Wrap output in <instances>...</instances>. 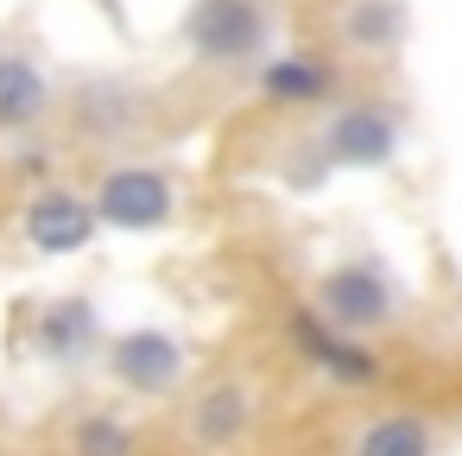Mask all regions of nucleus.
<instances>
[{
	"mask_svg": "<svg viewBox=\"0 0 462 456\" xmlns=\"http://www.w3.org/2000/svg\"><path fill=\"white\" fill-rule=\"evenodd\" d=\"M89 209H96V222H108V228L146 235V228H165V222H171L178 191H171V178L152 172V165H115V172L96 184Z\"/></svg>",
	"mask_w": 462,
	"mask_h": 456,
	"instance_id": "nucleus-1",
	"label": "nucleus"
},
{
	"mask_svg": "<svg viewBox=\"0 0 462 456\" xmlns=\"http://www.w3.org/2000/svg\"><path fill=\"white\" fill-rule=\"evenodd\" d=\"M184 45L203 64H247L266 45V14L254 0H197L184 14Z\"/></svg>",
	"mask_w": 462,
	"mask_h": 456,
	"instance_id": "nucleus-2",
	"label": "nucleus"
},
{
	"mask_svg": "<svg viewBox=\"0 0 462 456\" xmlns=\"http://www.w3.org/2000/svg\"><path fill=\"white\" fill-rule=\"evenodd\" d=\"M310 311H317L323 323L348 330V336H367V330H380V323L393 317V285H386L367 260H348V266H336V273L317 279Z\"/></svg>",
	"mask_w": 462,
	"mask_h": 456,
	"instance_id": "nucleus-3",
	"label": "nucleus"
},
{
	"mask_svg": "<svg viewBox=\"0 0 462 456\" xmlns=\"http://www.w3.org/2000/svg\"><path fill=\"white\" fill-rule=\"evenodd\" d=\"M96 209H89V197H77V191H64V184H51V191H39L32 203H26V241L39 247V254H83L89 241H96Z\"/></svg>",
	"mask_w": 462,
	"mask_h": 456,
	"instance_id": "nucleus-4",
	"label": "nucleus"
},
{
	"mask_svg": "<svg viewBox=\"0 0 462 456\" xmlns=\"http://www.w3.org/2000/svg\"><path fill=\"white\" fill-rule=\"evenodd\" d=\"M108 368H115L121 386H134V393L152 399V393H171V386L184 380V349H178V336H165V330H127V336H115Z\"/></svg>",
	"mask_w": 462,
	"mask_h": 456,
	"instance_id": "nucleus-5",
	"label": "nucleus"
},
{
	"mask_svg": "<svg viewBox=\"0 0 462 456\" xmlns=\"http://www.w3.org/2000/svg\"><path fill=\"white\" fill-rule=\"evenodd\" d=\"M291 349H298L310 368H323V374H336V380H348V386H361V380L380 374V361H374L348 330L323 323L317 311H298V317H291Z\"/></svg>",
	"mask_w": 462,
	"mask_h": 456,
	"instance_id": "nucleus-6",
	"label": "nucleus"
},
{
	"mask_svg": "<svg viewBox=\"0 0 462 456\" xmlns=\"http://www.w3.org/2000/svg\"><path fill=\"white\" fill-rule=\"evenodd\" d=\"M323 153L336 159V165H393V153H399V121L386 115V108H342L336 121H329V134H323Z\"/></svg>",
	"mask_w": 462,
	"mask_h": 456,
	"instance_id": "nucleus-7",
	"label": "nucleus"
},
{
	"mask_svg": "<svg viewBox=\"0 0 462 456\" xmlns=\"http://www.w3.org/2000/svg\"><path fill=\"white\" fill-rule=\"evenodd\" d=\"M247 424H254V393L247 386H209L190 405V443L197 450H228V443L247 437Z\"/></svg>",
	"mask_w": 462,
	"mask_h": 456,
	"instance_id": "nucleus-8",
	"label": "nucleus"
},
{
	"mask_svg": "<svg viewBox=\"0 0 462 456\" xmlns=\"http://www.w3.org/2000/svg\"><path fill=\"white\" fill-rule=\"evenodd\" d=\"M411 33V14L405 0H348L342 14V45L348 51H367V58H393Z\"/></svg>",
	"mask_w": 462,
	"mask_h": 456,
	"instance_id": "nucleus-9",
	"label": "nucleus"
},
{
	"mask_svg": "<svg viewBox=\"0 0 462 456\" xmlns=\"http://www.w3.org/2000/svg\"><path fill=\"white\" fill-rule=\"evenodd\" d=\"M329 89H336V70L323 58H273L260 70V96L273 108H317L329 102Z\"/></svg>",
	"mask_w": 462,
	"mask_h": 456,
	"instance_id": "nucleus-10",
	"label": "nucleus"
},
{
	"mask_svg": "<svg viewBox=\"0 0 462 456\" xmlns=\"http://www.w3.org/2000/svg\"><path fill=\"white\" fill-rule=\"evenodd\" d=\"M51 108V83L32 58H0V134H20L32 121H45Z\"/></svg>",
	"mask_w": 462,
	"mask_h": 456,
	"instance_id": "nucleus-11",
	"label": "nucleus"
},
{
	"mask_svg": "<svg viewBox=\"0 0 462 456\" xmlns=\"http://www.w3.org/2000/svg\"><path fill=\"white\" fill-rule=\"evenodd\" d=\"M32 342H39V355H51V361H77V355L96 342V304H89V298H64V304H51V311L39 317Z\"/></svg>",
	"mask_w": 462,
	"mask_h": 456,
	"instance_id": "nucleus-12",
	"label": "nucleus"
},
{
	"mask_svg": "<svg viewBox=\"0 0 462 456\" xmlns=\"http://www.w3.org/2000/svg\"><path fill=\"white\" fill-rule=\"evenodd\" d=\"M77 121H83L96 140H115V134H134L140 102H134L127 89H115V83H89V89L77 96Z\"/></svg>",
	"mask_w": 462,
	"mask_h": 456,
	"instance_id": "nucleus-13",
	"label": "nucleus"
},
{
	"mask_svg": "<svg viewBox=\"0 0 462 456\" xmlns=\"http://www.w3.org/2000/svg\"><path fill=\"white\" fill-rule=\"evenodd\" d=\"M355 456H430V424L411 418V412L374 418V424L355 437Z\"/></svg>",
	"mask_w": 462,
	"mask_h": 456,
	"instance_id": "nucleus-14",
	"label": "nucleus"
},
{
	"mask_svg": "<svg viewBox=\"0 0 462 456\" xmlns=\"http://www.w3.org/2000/svg\"><path fill=\"white\" fill-rule=\"evenodd\" d=\"M70 450H77V456H134V431H127L121 418L96 412V418H83V424H77Z\"/></svg>",
	"mask_w": 462,
	"mask_h": 456,
	"instance_id": "nucleus-15",
	"label": "nucleus"
}]
</instances>
